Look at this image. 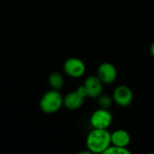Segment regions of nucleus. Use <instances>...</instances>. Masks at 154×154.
Segmentation results:
<instances>
[{
	"label": "nucleus",
	"mask_w": 154,
	"mask_h": 154,
	"mask_svg": "<svg viewBox=\"0 0 154 154\" xmlns=\"http://www.w3.org/2000/svg\"><path fill=\"white\" fill-rule=\"evenodd\" d=\"M86 144L91 153H104L111 145V134L107 129L93 128L87 137Z\"/></svg>",
	"instance_id": "obj_1"
},
{
	"label": "nucleus",
	"mask_w": 154,
	"mask_h": 154,
	"mask_svg": "<svg viewBox=\"0 0 154 154\" xmlns=\"http://www.w3.org/2000/svg\"><path fill=\"white\" fill-rule=\"evenodd\" d=\"M63 105V97L55 89L46 92L40 100V108L43 113L53 114L60 110Z\"/></svg>",
	"instance_id": "obj_2"
},
{
	"label": "nucleus",
	"mask_w": 154,
	"mask_h": 154,
	"mask_svg": "<svg viewBox=\"0 0 154 154\" xmlns=\"http://www.w3.org/2000/svg\"><path fill=\"white\" fill-rule=\"evenodd\" d=\"M113 122V116L108 109L99 108L90 116V125L96 129H107Z\"/></svg>",
	"instance_id": "obj_3"
},
{
	"label": "nucleus",
	"mask_w": 154,
	"mask_h": 154,
	"mask_svg": "<svg viewBox=\"0 0 154 154\" xmlns=\"http://www.w3.org/2000/svg\"><path fill=\"white\" fill-rule=\"evenodd\" d=\"M65 73L71 78H80L86 72V65L84 61L79 58H69L65 60L64 65Z\"/></svg>",
	"instance_id": "obj_4"
},
{
	"label": "nucleus",
	"mask_w": 154,
	"mask_h": 154,
	"mask_svg": "<svg viewBox=\"0 0 154 154\" xmlns=\"http://www.w3.org/2000/svg\"><path fill=\"white\" fill-rule=\"evenodd\" d=\"M112 97L117 106L125 107L132 104L134 99V93L129 87L121 85L116 88Z\"/></svg>",
	"instance_id": "obj_5"
},
{
	"label": "nucleus",
	"mask_w": 154,
	"mask_h": 154,
	"mask_svg": "<svg viewBox=\"0 0 154 154\" xmlns=\"http://www.w3.org/2000/svg\"><path fill=\"white\" fill-rule=\"evenodd\" d=\"M97 76L103 84H112L117 78V70L114 64L110 62H103L97 68Z\"/></svg>",
	"instance_id": "obj_6"
},
{
	"label": "nucleus",
	"mask_w": 154,
	"mask_h": 154,
	"mask_svg": "<svg viewBox=\"0 0 154 154\" xmlns=\"http://www.w3.org/2000/svg\"><path fill=\"white\" fill-rule=\"evenodd\" d=\"M87 90L88 97L91 98H97L103 91V83L96 75L88 76L83 85Z\"/></svg>",
	"instance_id": "obj_7"
},
{
	"label": "nucleus",
	"mask_w": 154,
	"mask_h": 154,
	"mask_svg": "<svg viewBox=\"0 0 154 154\" xmlns=\"http://www.w3.org/2000/svg\"><path fill=\"white\" fill-rule=\"evenodd\" d=\"M85 98L86 97L77 89L76 91L67 94L65 97H63V105L69 110H76L83 106Z\"/></svg>",
	"instance_id": "obj_8"
},
{
	"label": "nucleus",
	"mask_w": 154,
	"mask_h": 154,
	"mask_svg": "<svg viewBox=\"0 0 154 154\" xmlns=\"http://www.w3.org/2000/svg\"><path fill=\"white\" fill-rule=\"evenodd\" d=\"M131 143V135L130 134L124 129H117L111 134V144L120 146V147H127Z\"/></svg>",
	"instance_id": "obj_9"
},
{
	"label": "nucleus",
	"mask_w": 154,
	"mask_h": 154,
	"mask_svg": "<svg viewBox=\"0 0 154 154\" xmlns=\"http://www.w3.org/2000/svg\"><path fill=\"white\" fill-rule=\"evenodd\" d=\"M49 85L51 86V88L52 89H55V90H59L60 89L63 85H64V79H63V76L59 73V72H53L50 75L49 77Z\"/></svg>",
	"instance_id": "obj_10"
},
{
	"label": "nucleus",
	"mask_w": 154,
	"mask_h": 154,
	"mask_svg": "<svg viewBox=\"0 0 154 154\" xmlns=\"http://www.w3.org/2000/svg\"><path fill=\"white\" fill-rule=\"evenodd\" d=\"M98 104H99V106L101 108H105V109H109L114 102L113 100V97H111L110 96L108 95H100L98 97Z\"/></svg>",
	"instance_id": "obj_11"
},
{
	"label": "nucleus",
	"mask_w": 154,
	"mask_h": 154,
	"mask_svg": "<svg viewBox=\"0 0 154 154\" xmlns=\"http://www.w3.org/2000/svg\"><path fill=\"white\" fill-rule=\"evenodd\" d=\"M104 153H112V154H130L131 152L127 149V147H120L116 145L111 144L105 152Z\"/></svg>",
	"instance_id": "obj_12"
},
{
	"label": "nucleus",
	"mask_w": 154,
	"mask_h": 154,
	"mask_svg": "<svg viewBox=\"0 0 154 154\" xmlns=\"http://www.w3.org/2000/svg\"><path fill=\"white\" fill-rule=\"evenodd\" d=\"M150 51H151V54L152 56L154 58V42L151 45V48H150Z\"/></svg>",
	"instance_id": "obj_13"
}]
</instances>
